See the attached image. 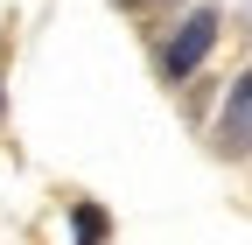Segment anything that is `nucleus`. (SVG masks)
Here are the masks:
<instances>
[{"label": "nucleus", "mask_w": 252, "mask_h": 245, "mask_svg": "<svg viewBox=\"0 0 252 245\" xmlns=\"http://www.w3.org/2000/svg\"><path fill=\"white\" fill-rule=\"evenodd\" d=\"M210 42H217V14H189V21H182V35H175V42H168V56H161V70H168V84L196 70L203 56H210Z\"/></svg>", "instance_id": "1"}, {"label": "nucleus", "mask_w": 252, "mask_h": 245, "mask_svg": "<svg viewBox=\"0 0 252 245\" xmlns=\"http://www.w3.org/2000/svg\"><path fill=\"white\" fill-rule=\"evenodd\" d=\"M217 147L224 154H252V70L231 77V98L217 112Z\"/></svg>", "instance_id": "2"}, {"label": "nucleus", "mask_w": 252, "mask_h": 245, "mask_svg": "<svg viewBox=\"0 0 252 245\" xmlns=\"http://www.w3.org/2000/svg\"><path fill=\"white\" fill-rule=\"evenodd\" d=\"M70 231H77V238H105V210H98V203H77V210H70Z\"/></svg>", "instance_id": "3"}, {"label": "nucleus", "mask_w": 252, "mask_h": 245, "mask_svg": "<svg viewBox=\"0 0 252 245\" xmlns=\"http://www.w3.org/2000/svg\"><path fill=\"white\" fill-rule=\"evenodd\" d=\"M112 7H126V14H133V7H147V0H112Z\"/></svg>", "instance_id": "4"}]
</instances>
